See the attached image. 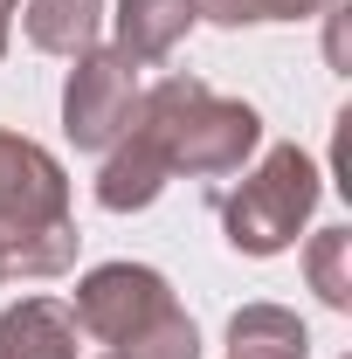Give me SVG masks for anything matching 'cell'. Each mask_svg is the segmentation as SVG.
<instances>
[{
	"label": "cell",
	"instance_id": "1",
	"mask_svg": "<svg viewBox=\"0 0 352 359\" xmlns=\"http://www.w3.org/2000/svg\"><path fill=\"white\" fill-rule=\"evenodd\" d=\"M138 138L159 145L166 173L187 180H221V173H242L249 152L263 145V111L242 104V97H221L201 76H159L152 90H138Z\"/></svg>",
	"mask_w": 352,
	"mask_h": 359
},
{
	"label": "cell",
	"instance_id": "2",
	"mask_svg": "<svg viewBox=\"0 0 352 359\" xmlns=\"http://www.w3.org/2000/svg\"><path fill=\"white\" fill-rule=\"evenodd\" d=\"M76 242L83 235H76L62 159L48 145H35L28 132L0 125V249H7V283L76 269Z\"/></svg>",
	"mask_w": 352,
	"mask_h": 359
},
{
	"label": "cell",
	"instance_id": "3",
	"mask_svg": "<svg viewBox=\"0 0 352 359\" xmlns=\"http://www.w3.org/2000/svg\"><path fill=\"white\" fill-rule=\"evenodd\" d=\"M325 173L304 145H269L256 159V173H242V187L221 201V228L235 256H283L318 215Z\"/></svg>",
	"mask_w": 352,
	"mask_h": 359
},
{
	"label": "cell",
	"instance_id": "4",
	"mask_svg": "<svg viewBox=\"0 0 352 359\" xmlns=\"http://www.w3.org/2000/svg\"><path fill=\"white\" fill-rule=\"evenodd\" d=\"M69 83H62V138L76 152H111L118 138L132 132L138 118V69L118 55V48H83L69 55Z\"/></svg>",
	"mask_w": 352,
	"mask_h": 359
},
{
	"label": "cell",
	"instance_id": "5",
	"mask_svg": "<svg viewBox=\"0 0 352 359\" xmlns=\"http://www.w3.org/2000/svg\"><path fill=\"white\" fill-rule=\"evenodd\" d=\"M173 304H180L173 283L152 263H97V269H83V283L69 297V318H76V332L97 339V346H125L152 318H166Z\"/></svg>",
	"mask_w": 352,
	"mask_h": 359
},
{
	"label": "cell",
	"instance_id": "6",
	"mask_svg": "<svg viewBox=\"0 0 352 359\" xmlns=\"http://www.w3.org/2000/svg\"><path fill=\"white\" fill-rule=\"evenodd\" d=\"M194 0H118L111 7V28H118V55L132 62V69H145V62H166L187 35H194Z\"/></svg>",
	"mask_w": 352,
	"mask_h": 359
},
{
	"label": "cell",
	"instance_id": "7",
	"mask_svg": "<svg viewBox=\"0 0 352 359\" xmlns=\"http://www.w3.org/2000/svg\"><path fill=\"white\" fill-rule=\"evenodd\" d=\"M0 359H83V332L69 304L55 297H21L0 311Z\"/></svg>",
	"mask_w": 352,
	"mask_h": 359
},
{
	"label": "cell",
	"instance_id": "8",
	"mask_svg": "<svg viewBox=\"0 0 352 359\" xmlns=\"http://www.w3.org/2000/svg\"><path fill=\"white\" fill-rule=\"evenodd\" d=\"M166 159H159V145L152 138L125 132L111 152H104V166H97V208H111V215H138V208H152L159 194H166Z\"/></svg>",
	"mask_w": 352,
	"mask_h": 359
},
{
	"label": "cell",
	"instance_id": "9",
	"mask_svg": "<svg viewBox=\"0 0 352 359\" xmlns=\"http://www.w3.org/2000/svg\"><path fill=\"white\" fill-rule=\"evenodd\" d=\"M228 359H311V332L283 304H242L228 318Z\"/></svg>",
	"mask_w": 352,
	"mask_h": 359
},
{
	"label": "cell",
	"instance_id": "10",
	"mask_svg": "<svg viewBox=\"0 0 352 359\" xmlns=\"http://www.w3.org/2000/svg\"><path fill=\"white\" fill-rule=\"evenodd\" d=\"M104 7L111 0H28L21 7V28H28V42L42 55H83V48H97Z\"/></svg>",
	"mask_w": 352,
	"mask_h": 359
},
{
	"label": "cell",
	"instance_id": "11",
	"mask_svg": "<svg viewBox=\"0 0 352 359\" xmlns=\"http://www.w3.org/2000/svg\"><path fill=\"white\" fill-rule=\"evenodd\" d=\"M346 256H352V228H318L304 249V276L318 290L325 311H352V276H346Z\"/></svg>",
	"mask_w": 352,
	"mask_h": 359
},
{
	"label": "cell",
	"instance_id": "12",
	"mask_svg": "<svg viewBox=\"0 0 352 359\" xmlns=\"http://www.w3.org/2000/svg\"><path fill=\"white\" fill-rule=\"evenodd\" d=\"M332 0H194L201 21L215 28H276V21H318Z\"/></svg>",
	"mask_w": 352,
	"mask_h": 359
},
{
	"label": "cell",
	"instance_id": "13",
	"mask_svg": "<svg viewBox=\"0 0 352 359\" xmlns=\"http://www.w3.org/2000/svg\"><path fill=\"white\" fill-rule=\"evenodd\" d=\"M111 359H201V325L180 311H166V318H152L138 339H125V346H111Z\"/></svg>",
	"mask_w": 352,
	"mask_h": 359
},
{
	"label": "cell",
	"instance_id": "14",
	"mask_svg": "<svg viewBox=\"0 0 352 359\" xmlns=\"http://www.w3.org/2000/svg\"><path fill=\"white\" fill-rule=\"evenodd\" d=\"M7 28H14V0H0V55H7Z\"/></svg>",
	"mask_w": 352,
	"mask_h": 359
}]
</instances>
